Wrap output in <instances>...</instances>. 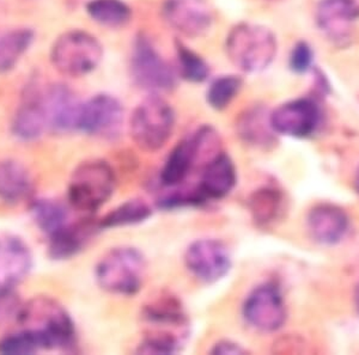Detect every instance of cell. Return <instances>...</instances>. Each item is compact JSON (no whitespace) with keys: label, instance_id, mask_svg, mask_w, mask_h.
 <instances>
[{"label":"cell","instance_id":"7a4b0ae2","mask_svg":"<svg viewBox=\"0 0 359 355\" xmlns=\"http://www.w3.org/2000/svg\"><path fill=\"white\" fill-rule=\"evenodd\" d=\"M225 52L230 62L243 74H260L277 57V37L265 25L242 22L230 29Z\"/></svg>","mask_w":359,"mask_h":355},{"label":"cell","instance_id":"30bf717a","mask_svg":"<svg viewBox=\"0 0 359 355\" xmlns=\"http://www.w3.org/2000/svg\"><path fill=\"white\" fill-rule=\"evenodd\" d=\"M123 104L115 96L95 95L83 102L78 131L96 138L115 139L123 130Z\"/></svg>","mask_w":359,"mask_h":355},{"label":"cell","instance_id":"44dd1931","mask_svg":"<svg viewBox=\"0 0 359 355\" xmlns=\"http://www.w3.org/2000/svg\"><path fill=\"white\" fill-rule=\"evenodd\" d=\"M34 192L32 174L16 160H0V201L20 204L29 200Z\"/></svg>","mask_w":359,"mask_h":355},{"label":"cell","instance_id":"4dcf8cb0","mask_svg":"<svg viewBox=\"0 0 359 355\" xmlns=\"http://www.w3.org/2000/svg\"><path fill=\"white\" fill-rule=\"evenodd\" d=\"M40 351L41 349L33 336L23 329L8 334L0 340V354H34Z\"/></svg>","mask_w":359,"mask_h":355},{"label":"cell","instance_id":"836d02e7","mask_svg":"<svg viewBox=\"0 0 359 355\" xmlns=\"http://www.w3.org/2000/svg\"><path fill=\"white\" fill-rule=\"evenodd\" d=\"M211 353L212 354H245V351L237 343L225 340V341L216 343Z\"/></svg>","mask_w":359,"mask_h":355},{"label":"cell","instance_id":"d6986e66","mask_svg":"<svg viewBox=\"0 0 359 355\" xmlns=\"http://www.w3.org/2000/svg\"><path fill=\"white\" fill-rule=\"evenodd\" d=\"M145 322L151 326L147 334L168 335L184 341L188 321L179 299L172 294H161L143 309Z\"/></svg>","mask_w":359,"mask_h":355},{"label":"cell","instance_id":"6da1fadb","mask_svg":"<svg viewBox=\"0 0 359 355\" xmlns=\"http://www.w3.org/2000/svg\"><path fill=\"white\" fill-rule=\"evenodd\" d=\"M17 323L33 336L41 351H71L77 342L71 314L50 297H34L25 302Z\"/></svg>","mask_w":359,"mask_h":355},{"label":"cell","instance_id":"1f68e13d","mask_svg":"<svg viewBox=\"0 0 359 355\" xmlns=\"http://www.w3.org/2000/svg\"><path fill=\"white\" fill-rule=\"evenodd\" d=\"M25 302L16 292V287H0V326L17 322Z\"/></svg>","mask_w":359,"mask_h":355},{"label":"cell","instance_id":"f546056e","mask_svg":"<svg viewBox=\"0 0 359 355\" xmlns=\"http://www.w3.org/2000/svg\"><path fill=\"white\" fill-rule=\"evenodd\" d=\"M243 81L235 74H225L216 78L208 85L206 102L215 111H224L230 106L237 95L240 94Z\"/></svg>","mask_w":359,"mask_h":355},{"label":"cell","instance_id":"ac0fdd59","mask_svg":"<svg viewBox=\"0 0 359 355\" xmlns=\"http://www.w3.org/2000/svg\"><path fill=\"white\" fill-rule=\"evenodd\" d=\"M28 243L16 233L0 231V287H17L33 270Z\"/></svg>","mask_w":359,"mask_h":355},{"label":"cell","instance_id":"ba28073f","mask_svg":"<svg viewBox=\"0 0 359 355\" xmlns=\"http://www.w3.org/2000/svg\"><path fill=\"white\" fill-rule=\"evenodd\" d=\"M130 70L135 85L151 95L169 92L177 84L175 69L162 57L145 34H139L133 41Z\"/></svg>","mask_w":359,"mask_h":355},{"label":"cell","instance_id":"3957f363","mask_svg":"<svg viewBox=\"0 0 359 355\" xmlns=\"http://www.w3.org/2000/svg\"><path fill=\"white\" fill-rule=\"evenodd\" d=\"M147 275V260L132 246L109 250L95 270L98 286L108 293L131 297L143 287Z\"/></svg>","mask_w":359,"mask_h":355},{"label":"cell","instance_id":"ffe728a7","mask_svg":"<svg viewBox=\"0 0 359 355\" xmlns=\"http://www.w3.org/2000/svg\"><path fill=\"white\" fill-rule=\"evenodd\" d=\"M308 230L315 241L333 245L344 239L348 231V216L343 209L332 204H316L306 218Z\"/></svg>","mask_w":359,"mask_h":355},{"label":"cell","instance_id":"8fae6325","mask_svg":"<svg viewBox=\"0 0 359 355\" xmlns=\"http://www.w3.org/2000/svg\"><path fill=\"white\" fill-rule=\"evenodd\" d=\"M243 317L257 330H279L286 321L285 302L279 287L272 282L257 286L245 299Z\"/></svg>","mask_w":359,"mask_h":355},{"label":"cell","instance_id":"f1b7e54d","mask_svg":"<svg viewBox=\"0 0 359 355\" xmlns=\"http://www.w3.org/2000/svg\"><path fill=\"white\" fill-rule=\"evenodd\" d=\"M175 52L180 77L194 84H201L208 81L211 70L204 57L181 41H176Z\"/></svg>","mask_w":359,"mask_h":355},{"label":"cell","instance_id":"2e32d148","mask_svg":"<svg viewBox=\"0 0 359 355\" xmlns=\"http://www.w3.org/2000/svg\"><path fill=\"white\" fill-rule=\"evenodd\" d=\"M43 91L45 86L35 78L25 85L11 123L13 137L21 141H35L47 131Z\"/></svg>","mask_w":359,"mask_h":355},{"label":"cell","instance_id":"d6a6232c","mask_svg":"<svg viewBox=\"0 0 359 355\" xmlns=\"http://www.w3.org/2000/svg\"><path fill=\"white\" fill-rule=\"evenodd\" d=\"M314 60V53L308 42L298 41L291 50L289 65L294 74H306L311 70Z\"/></svg>","mask_w":359,"mask_h":355},{"label":"cell","instance_id":"52a82bcc","mask_svg":"<svg viewBox=\"0 0 359 355\" xmlns=\"http://www.w3.org/2000/svg\"><path fill=\"white\" fill-rule=\"evenodd\" d=\"M175 121L174 108L161 95H150L135 106L132 114V139L144 151H158L172 138Z\"/></svg>","mask_w":359,"mask_h":355},{"label":"cell","instance_id":"277c9868","mask_svg":"<svg viewBox=\"0 0 359 355\" xmlns=\"http://www.w3.org/2000/svg\"><path fill=\"white\" fill-rule=\"evenodd\" d=\"M115 187L116 179L111 164L102 160H86L72 172L67 199L79 212H96L111 199Z\"/></svg>","mask_w":359,"mask_h":355},{"label":"cell","instance_id":"4fadbf2b","mask_svg":"<svg viewBox=\"0 0 359 355\" xmlns=\"http://www.w3.org/2000/svg\"><path fill=\"white\" fill-rule=\"evenodd\" d=\"M164 21L188 39H199L212 28L215 16L208 0H164Z\"/></svg>","mask_w":359,"mask_h":355},{"label":"cell","instance_id":"484cf974","mask_svg":"<svg viewBox=\"0 0 359 355\" xmlns=\"http://www.w3.org/2000/svg\"><path fill=\"white\" fill-rule=\"evenodd\" d=\"M86 10L93 21L106 28H123L132 20V8L123 0H89Z\"/></svg>","mask_w":359,"mask_h":355},{"label":"cell","instance_id":"9c48e42d","mask_svg":"<svg viewBox=\"0 0 359 355\" xmlns=\"http://www.w3.org/2000/svg\"><path fill=\"white\" fill-rule=\"evenodd\" d=\"M315 20L326 40L337 48H347L355 41L359 0H320Z\"/></svg>","mask_w":359,"mask_h":355},{"label":"cell","instance_id":"cb8c5ba5","mask_svg":"<svg viewBox=\"0 0 359 355\" xmlns=\"http://www.w3.org/2000/svg\"><path fill=\"white\" fill-rule=\"evenodd\" d=\"M35 40L30 28L11 29L0 35V74L13 71Z\"/></svg>","mask_w":359,"mask_h":355},{"label":"cell","instance_id":"7402d4cb","mask_svg":"<svg viewBox=\"0 0 359 355\" xmlns=\"http://www.w3.org/2000/svg\"><path fill=\"white\" fill-rule=\"evenodd\" d=\"M236 132L245 144L255 147H269L276 143V132L271 125V113L264 106H254L240 114Z\"/></svg>","mask_w":359,"mask_h":355},{"label":"cell","instance_id":"9a60e30c","mask_svg":"<svg viewBox=\"0 0 359 355\" xmlns=\"http://www.w3.org/2000/svg\"><path fill=\"white\" fill-rule=\"evenodd\" d=\"M321 123V111L313 98H297L284 103L271 113V125L277 134L308 138Z\"/></svg>","mask_w":359,"mask_h":355},{"label":"cell","instance_id":"d4e9b609","mask_svg":"<svg viewBox=\"0 0 359 355\" xmlns=\"http://www.w3.org/2000/svg\"><path fill=\"white\" fill-rule=\"evenodd\" d=\"M30 216L37 229L47 237L53 236L69 224V211L60 201L54 199L33 200Z\"/></svg>","mask_w":359,"mask_h":355},{"label":"cell","instance_id":"d590c367","mask_svg":"<svg viewBox=\"0 0 359 355\" xmlns=\"http://www.w3.org/2000/svg\"><path fill=\"white\" fill-rule=\"evenodd\" d=\"M355 192L358 193V194H359V170H358V172H357V175H355Z\"/></svg>","mask_w":359,"mask_h":355},{"label":"cell","instance_id":"83f0119b","mask_svg":"<svg viewBox=\"0 0 359 355\" xmlns=\"http://www.w3.org/2000/svg\"><path fill=\"white\" fill-rule=\"evenodd\" d=\"M152 216V209L140 199H133L118 206L98 223V229H115L128 225L140 224Z\"/></svg>","mask_w":359,"mask_h":355},{"label":"cell","instance_id":"7c38bea8","mask_svg":"<svg viewBox=\"0 0 359 355\" xmlns=\"http://www.w3.org/2000/svg\"><path fill=\"white\" fill-rule=\"evenodd\" d=\"M189 272L206 284L219 281L231 270V256L223 242L204 238L193 242L184 253Z\"/></svg>","mask_w":359,"mask_h":355},{"label":"cell","instance_id":"8992f818","mask_svg":"<svg viewBox=\"0 0 359 355\" xmlns=\"http://www.w3.org/2000/svg\"><path fill=\"white\" fill-rule=\"evenodd\" d=\"M102 59L103 46L97 37L81 29L62 33L50 48L52 65L66 77L88 76L97 69Z\"/></svg>","mask_w":359,"mask_h":355},{"label":"cell","instance_id":"5bb4252c","mask_svg":"<svg viewBox=\"0 0 359 355\" xmlns=\"http://www.w3.org/2000/svg\"><path fill=\"white\" fill-rule=\"evenodd\" d=\"M83 102L69 85L54 83L45 86V106L47 131L67 134L78 131Z\"/></svg>","mask_w":359,"mask_h":355},{"label":"cell","instance_id":"e0dca14e","mask_svg":"<svg viewBox=\"0 0 359 355\" xmlns=\"http://www.w3.org/2000/svg\"><path fill=\"white\" fill-rule=\"evenodd\" d=\"M236 167L231 158L225 152L217 153L204 164L201 181L192 189L196 204L201 206L208 201L224 199L236 186Z\"/></svg>","mask_w":359,"mask_h":355},{"label":"cell","instance_id":"603a6c76","mask_svg":"<svg viewBox=\"0 0 359 355\" xmlns=\"http://www.w3.org/2000/svg\"><path fill=\"white\" fill-rule=\"evenodd\" d=\"M98 224L83 221L77 224H67L64 229L48 237V253L57 261L69 260L76 256L86 245Z\"/></svg>","mask_w":359,"mask_h":355},{"label":"cell","instance_id":"5b68a950","mask_svg":"<svg viewBox=\"0 0 359 355\" xmlns=\"http://www.w3.org/2000/svg\"><path fill=\"white\" fill-rule=\"evenodd\" d=\"M221 137L212 126L204 125L181 140L168 155L161 170V183L176 187L187 180L199 160L208 162L219 153Z\"/></svg>","mask_w":359,"mask_h":355},{"label":"cell","instance_id":"4316f807","mask_svg":"<svg viewBox=\"0 0 359 355\" xmlns=\"http://www.w3.org/2000/svg\"><path fill=\"white\" fill-rule=\"evenodd\" d=\"M249 211L259 226H267L277 221L284 207V195L280 190L272 187L259 189L250 195Z\"/></svg>","mask_w":359,"mask_h":355},{"label":"cell","instance_id":"e575fe53","mask_svg":"<svg viewBox=\"0 0 359 355\" xmlns=\"http://www.w3.org/2000/svg\"><path fill=\"white\" fill-rule=\"evenodd\" d=\"M355 307H357V310L359 311V285L357 286V288H355Z\"/></svg>","mask_w":359,"mask_h":355}]
</instances>
